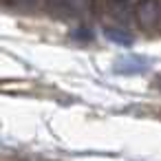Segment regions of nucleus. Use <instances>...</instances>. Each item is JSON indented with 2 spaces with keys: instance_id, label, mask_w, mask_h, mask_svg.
Masks as SVG:
<instances>
[{
  "instance_id": "f257e3e1",
  "label": "nucleus",
  "mask_w": 161,
  "mask_h": 161,
  "mask_svg": "<svg viewBox=\"0 0 161 161\" xmlns=\"http://www.w3.org/2000/svg\"><path fill=\"white\" fill-rule=\"evenodd\" d=\"M135 20L143 29H154L161 25V0H137Z\"/></svg>"
},
{
  "instance_id": "f03ea898",
  "label": "nucleus",
  "mask_w": 161,
  "mask_h": 161,
  "mask_svg": "<svg viewBox=\"0 0 161 161\" xmlns=\"http://www.w3.org/2000/svg\"><path fill=\"white\" fill-rule=\"evenodd\" d=\"M150 62L141 55H121L113 62V71L117 75H141L146 73Z\"/></svg>"
},
{
  "instance_id": "7ed1b4c3",
  "label": "nucleus",
  "mask_w": 161,
  "mask_h": 161,
  "mask_svg": "<svg viewBox=\"0 0 161 161\" xmlns=\"http://www.w3.org/2000/svg\"><path fill=\"white\" fill-rule=\"evenodd\" d=\"M108 14L119 25H128L135 18V5L130 0H108Z\"/></svg>"
},
{
  "instance_id": "20e7f679",
  "label": "nucleus",
  "mask_w": 161,
  "mask_h": 161,
  "mask_svg": "<svg viewBox=\"0 0 161 161\" xmlns=\"http://www.w3.org/2000/svg\"><path fill=\"white\" fill-rule=\"evenodd\" d=\"M47 0H5L7 7H16L22 11H33V9H44Z\"/></svg>"
},
{
  "instance_id": "39448f33",
  "label": "nucleus",
  "mask_w": 161,
  "mask_h": 161,
  "mask_svg": "<svg viewBox=\"0 0 161 161\" xmlns=\"http://www.w3.org/2000/svg\"><path fill=\"white\" fill-rule=\"evenodd\" d=\"M106 38L108 40H113V42H117V44H126V47H130L132 44V36H128L124 29H106Z\"/></svg>"
},
{
  "instance_id": "423d86ee",
  "label": "nucleus",
  "mask_w": 161,
  "mask_h": 161,
  "mask_svg": "<svg viewBox=\"0 0 161 161\" xmlns=\"http://www.w3.org/2000/svg\"><path fill=\"white\" fill-rule=\"evenodd\" d=\"M154 84H157V88H159V91H161V73H159V75H157V80H154Z\"/></svg>"
}]
</instances>
